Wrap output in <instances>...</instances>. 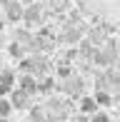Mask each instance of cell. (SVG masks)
Listing matches in <instances>:
<instances>
[{
  "label": "cell",
  "instance_id": "cell-7",
  "mask_svg": "<svg viewBox=\"0 0 120 122\" xmlns=\"http://www.w3.org/2000/svg\"><path fill=\"white\" fill-rule=\"evenodd\" d=\"M80 37H83V30H80V27H73V23H70V25L63 30L60 40H63L65 45H75V42H80Z\"/></svg>",
  "mask_w": 120,
  "mask_h": 122
},
{
  "label": "cell",
  "instance_id": "cell-2",
  "mask_svg": "<svg viewBox=\"0 0 120 122\" xmlns=\"http://www.w3.org/2000/svg\"><path fill=\"white\" fill-rule=\"evenodd\" d=\"M45 107L48 112H50V122H65L73 117V107H70L68 100H60V97H48L45 100Z\"/></svg>",
  "mask_w": 120,
  "mask_h": 122
},
{
  "label": "cell",
  "instance_id": "cell-13",
  "mask_svg": "<svg viewBox=\"0 0 120 122\" xmlns=\"http://www.w3.org/2000/svg\"><path fill=\"white\" fill-rule=\"evenodd\" d=\"M95 100H98L100 107H110V105L115 102V97H113L110 90H98V92H95Z\"/></svg>",
  "mask_w": 120,
  "mask_h": 122
},
{
  "label": "cell",
  "instance_id": "cell-10",
  "mask_svg": "<svg viewBox=\"0 0 120 122\" xmlns=\"http://www.w3.org/2000/svg\"><path fill=\"white\" fill-rule=\"evenodd\" d=\"M20 87H23L25 92H30V95L40 92V82L35 80V75H33V72H25L23 77H20Z\"/></svg>",
  "mask_w": 120,
  "mask_h": 122
},
{
  "label": "cell",
  "instance_id": "cell-17",
  "mask_svg": "<svg viewBox=\"0 0 120 122\" xmlns=\"http://www.w3.org/2000/svg\"><path fill=\"white\" fill-rule=\"evenodd\" d=\"M68 77H73V67L65 62V65H60V67H58V80H68Z\"/></svg>",
  "mask_w": 120,
  "mask_h": 122
},
{
  "label": "cell",
  "instance_id": "cell-4",
  "mask_svg": "<svg viewBox=\"0 0 120 122\" xmlns=\"http://www.w3.org/2000/svg\"><path fill=\"white\" fill-rule=\"evenodd\" d=\"M3 10H5V20L8 23H20L25 18V3L23 0H10L8 5H3Z\"/></svg>",
  "mask_w": 120,
  "mask_h": 122
},
{
  "label": "cell",
  "instance_id": "cell-19",
  "mask_svg": "<svg viewBox=\"0 0 120 122\" xmlns=\"http://www.w3.org/2000/svg\"><path fill=\"white\" fill-rule=\"evenodd\" d=\"M70 122H90V120L85 117V112H83V115H80V117H70Z\"/></svg>",
  "mask_w": 120,
  "mask_h": 122
},
{
  "label": "cell",
  "instance_id": "cell-16",
  "mask_svg": "<svg viewBox=\"0 0 120 122\" xmlns=\"http://www.w3.org/2000/svg\"><path fill=\"white\" fill-rule=\"evenodd\" d=\"M13 100H5V95H3V102H0V115H3V117H8L10 112H13Z\"/></svg>",
  "mask_w": 120,
  "mask_h": 122
},
{
  "label": "cell",
  "instance_id": "cell-1",
  "mask_svg": "<svg viewBox=\"0 0 120 122\" xmlns=\"http://www.w3.org/2000/svg\"><path fill=\"white\" fill-rule=\"evenodd\" d=\"M118 60H120V42H118V40H113V37H108V42L95 52L93 62L100 65V67H113Z\"/></svg>",
  "mask_w": 120,
  "mask_h": 122
},
{
  "label": "cell",
  "instance_id": "cell-11",
  "mask_svg": "<svg viewBox=\"0 0 120 122\" xmlns=\"http://www.w3.org/2000/svg\"><path fill=\"white\" fill-rule=\"evenodd\" d=\"M30 122H50V112L45 105H35L30 107Z\"/></svg>",
  "mask_w": 120,
  "mask_h": 122
},
{
  "label": "cell",
  "instance_id": "cell-3",
  "mask_svg": "<svg viewBox=\"0 0 120 122\" xmlns=\"http://www.w3.org/2000/svg\"><path fill=\"white\" fill-rule=\"evenodd\" d=\"M58 90L65 92L68 97H83V92H85V80H80L78 75H73V77H68V80H60Z\"/></svg>",
  "mask_w": 120,
  "mask_h": 122
},
{
  "label": "cell",
  "instance_id": "cell-14",
  "mask_svg": "<svg viewBox=\"0 0 120 122\" xmlns=\"http://www.w3.org/2000/svg\"><path fill=\"white\" fill-rule=\"evenodd\" d=\"M48 10H53V13H65V10H70V0H48Z\"/></svg>",
  "mask_w": 120,
  "mask_h": 122
},
{
  "label": "cell",
  "instance_id": "cell-9",
  "mask_svg": "<svg viewBox=\"0 0 120 122\" xmlns=\"http://www.w3.org/2000/svg\"><path fill=\"white\" fill-rule=\"evenodd\" d=\"M15 87V72L13 70H3V75H0V92L3 95H10Z\"/></svg>",
  "mask_w": 120,
  "mask_h": 122
},
{
  "label": "cell",
  "instance_id": "cell-6",
  "mask_svg": "<svg viewBox=\"0 0 120 122\" xmlns=\"http://www.w3.org/2000/svg\"><path fill=\"white\" fill-rule=\"evenodd\" d=\"M30 92H25L23 87H18V90H13L10 92V100H13V107L15 110H25V107H30Z\"/></svg>",
  "mask_w": 120,
  "mask_h": 122
},
{
  "label": "cell",
  "instance_id": "cell-18",
  "mask_svg": "<svg viewBox=\"0 0 120 122\" xmlns=\"http://www.w3.org/2000/svg\"><path fill=\"white\" fill-rule=\"evenodd\" d=\"M90 122H110V115L103 112V110H98V112L90 115Z\"/></svg>",
  "mask_w": 120,
  "mask_h": 122
},
{
  "label": "cell",
  "instance_id": "cell-8",
  "mask_svg": "<svg viewBox=\"0 0 120 122\" xmlns=\"http://www.w3.org/2000/svg\"><path fill=\"white\" fill-rule=\"evenodd\" d=\"M88 40H90L95 47L105 45V42H108V30H105V25H98V27H93V30L88 32Z\"/></svg>",
  "mask_w": 120,
  "mask_h": 122
},
{
  "label": "cell",
  "instance_id": "cell-15",
  "mask_svg": "<svg viewBox=\"0 0 120 122\" xmlns=\"http://www.w3.org/2000/svg\"><path fill=\"white\" fill-rule=\"evenodd\" d=\"M58 85H60V82L53 80V77H43V80H40V92H43V95H50L53 90H58Z\"/></svg>",
  "mask_w": 120,
  "mask_h": 122
},
{
  "label": "cell",
  "instance_id": "cell-5",
  "mask_svg": "<svg viewBox=\"0 0 120 122\" xmlns=\"http://www.w3.org/2000/svg\"><path fill=\"white\" fill-rule=\"evenodd\" d=\"M23 23H25V27L40 25V23H43V5H38V3L25 5V18H23Z\"/></svg>",
  "mask_w": 120,
  "mask_h": 122
},
{
  "label": "cell",
  "instance_id": "cell-12",
  "mask_svg": "<svg viewBox=\"0 0 120 122\" xmlns=\"http://www.w3.org/2000/svg\"><path fill=\"white\" fill-rule=\"evenodd\" d=\"M98 100L95 97H85L83 95V100H80V112H85V115H93V112H98Z\"/></svg>",
  "mask_w": 120,
  "mask_h": 122
},
{
  "label": "cell",
  "instance_id": "cell-20",
  "mask_svg": "<svg viewBox=\"0 0 120 122\" xmlns=\"http://www.w3.org/2000/svg\"><path fill=\"white\" fill-rule=\"evenodd\" d=\"M23 3H25V5H30V3H33V0H23Z\"/></svg>",
  "mask_w": 120,
  "mask_h": 122
}]
</instances>
